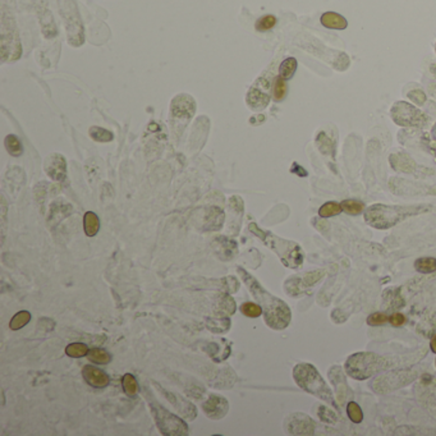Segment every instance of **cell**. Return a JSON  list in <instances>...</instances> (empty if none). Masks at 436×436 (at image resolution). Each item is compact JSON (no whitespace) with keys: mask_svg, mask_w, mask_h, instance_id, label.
I'll return each mask as SVG.
<instances>
[{"mask_svg":"<svg viewBox=\"0 0 436 436\" xmlns=\"http://www.w3.org/2000/svg\"><path fill=\"white\" fill-rule=\"evenodd\" d=\"M152 414L155 417L156 426L163 435L166 436H186L188 435V426L182 418L175 416L166 408L156 402L150 400Z\"/></svg>","mask_w":436,"mask_h":436,"instance_id":"6","label":"cell"},{"mask_svg":"<svg viewBox=\"0 0 436 436\" xmlns=\"http://www.w3.org/2000/svg\"><path fill=\"white\" fill-rule=\"evenodd\" d=\"M276 25V18L274 17L273 14H266L264 17L259 18L256 22V30L260 32L269 31L274 26Z\"/></svg>","mask_w":436,"mask_h":436,"instance_id":"37","label":"cell"},{"mask_svg":"<svg viewBox=\"0 0 436 436\" xmlns=\"http://www.w3.org/2000/svg\"><path fill=\"white\" fill-rule=\"evenodd\" d=\"M430 348L431 351L433 352V353H436V334L433 335L432 338H431V342H430Z\"/></svg>","mask_w":436,"mask_h":436,"instance_id":"41","label":"cell"},{"mask_svg":"<svg viewBox=\"0 0 436 436\" xmlns=\"http://www.w3.org/2000/svg\"><path fill=\"white\" fill-rule=\"evenodd\" d=\"M247 101L253 109H264L269 104V96L265 95L257 88H251V91L248 92Z\"/></svg>","mask_w":436,"mask_h":436,"instance_id":"21","label":"cell"},{"mask_svg":"<svg viewBox=\"0 0 436 436\" xmlns=\"http://www.w3.org/2000/svg\"><path fill=\"white\" fill-rule=\"evenodd\" d=\"M82 377H83L84 381H86L88 385L96 389L106 388L110 381L109 376H107L102 370L97 369V367L91 365L84 366L83 370H82Z\"/></svg>","mask_w":436,"mask_h":436,"instance_id":"14","label":"cell"},{"mask_svg":"<svg viewBox=\"0 0 436 436\" xmlns=\"http://www.w3.org/2000/svg\"><path fill=\"white\" fill-rule=\"evenodd\" d=\"M241 312L250 318H256L264 313L262 307L259 303H253V302H246L241 306Z\"/></svg>","mask_w":436,"mask_h":436,"instance_id":"33","label":"cell"},{"mask_svg":"<svg viewBox=\"0 0 436 436\" xmlns=\"http://www.w3.org/2000/svg\"><path fill=\"white\" fill-rule=\"evenodd\" d=\"M328 375H329L330 381H332L333 386H334L335 397H337L339 402L346 403L347 400L353 398V393H352L348 384H347L346 375H344L341 366H333Z\"/></svg>","mask_w":436,"mask_h":436,"instance_id":"11","label":"cell"},{"mask_svg":"<svg viewBox=\"0 0 436 436\" xmlns=\"http://www.w3.org/2000/svg\"><path fill=\"white\" fill-rule=\"evenodd\" d=\"M391 118L398 126L402 127H422L427 122L423 113L404 101L394 104L391 107Z\"/></svg>","mask_w":436,"mask_h":436,"instance_id":"8","label":"cell"},{"mask_svg":"<svg viewBox=\"0 0 436 436\" xmlns=\"http://www.w3.org/2000/svg\"><path fill=\"white\" fill-rule=\"evenodd\" d=\"M325 271L315 270L311 273L304 274L303 278H290L284 283V289L292 297H297L301 293H303L307 288H311L315 285L318 280L323 276Z\"/></svg>","mask_w":436,"mask_h":436,"instance_id":"10","label":"cell"},{"mask_svg":"<svg viewBox=\"0 0 436 436\" xmlns=\"http://www.w3.org/2000/svg\"><path fill=\"white\" fill-rule=\"evenodd\" d=\"M416 377L417 372L412 371V370H395V371L386 372V374L372 380L370 386L376 393L383 394L409 385L412 381L416 380Z\"/></svg>","mask_w":436,"mask_h":436,"instance_id":"7","label":"cell"},{"mask_svg":"<svg viewBox=\"0 0 436 436\" xmlns=\"http://www.w3.org/2000/svg\"><path fill=\"white\" fill-rule=\"evenodd\" d=\"M317 416L325 423H329V425H334L339 421L337 413H335L333 409L325 407V405H317Z\"/></svg>","mask_w":436,"mask_h":436,"instance_id":"34","label":"cell"},{"mask_svg":"<svg viewBox=\"0 0 436 436\" xmlns=\"http://www.w3.org/2000/svg\"><path fill=\"white\" fill-rule=\"evenodd\" d=\"M321 23L323 27L330 28V30H346L348 22L346 18L339 13L335 12H326L321 16Z\"/></svg>","mask_w":436,"mask_h":436,"instance_id":"17","label":"cell"},{"mask_svg":"<svg viewBox=\"0 0 436 436\" xmlns=\"http://www.w3.org/2000/svg\"><path fill=\"white\" fill-rule=\"evenodd\" d=\"M217 312L222 313L223 316L233 315L236 312V302L232 298L231 295L227 293H223L217 298Z\"/></svg>","mask_w":436,"mask_h":436,"instance_id":"20","label":"cell"},{"mask_svg":"<svg viewBox=\"0 0 436 436\" xmlns=\"http://www.w3.org/2000/svg\"><path fill=\"white\" fill-rule=\"evenodd\" d=\"M83 229L87 237H95L97 234L98 229H100V220H98L97 215L92 212V211H87L84 214Z\"/></svg>","mask_w":436,"mask_h":436,"instance_id":"19","label":"cell"},{"mask_svg":"<svg viewBox=\"0 0 436 436\" xmlns=\"http://www.w3.org/2000/svg\"><path fill=\"white\" fill-rule=\"evenodd\" d=\"M408 97L412 98V100H413V101L416 102V104H418V105L423 104V102H425V100H426L425 93L422 92V91H419V90L411 91V92L408 93Z\"/></svg>","mask_w":436,"mask_h":436,"instance_id":"40","label":"cell"},{"mask_svg":"<svg viewBox=\"0 0 436 436\" xmlns=\"http://www.w3.org/2000/svg\"><path fill=\"white\" fill-rule=\"evenodd\" d=\"M295 70H297V60H295L294 58H287V59L280 64L279 74H280L281 78L289 79L292 78L293 74L295 73Z\"/></svg>","mask_w":436,"mask_h":436,"instance_id":"31","label":"cell"},{"mask_svg":"<svg viewBox=\"0 0 436 436\" xmlns=\"http://www.w3.org/2000/svg\"><path fill=\"white\" fill-rule=\"evenodd\" d=\"M432 133H433V136H436V126L433 127V130H432Z\"/></svg>","mask_w":436,"mask_h":436,"instance_id":"42","label":"cell"},{"mask_svg":"<svg viewBox=\"0 0 436 436\" xmlns=\"http://www.w3.org/2000/svg\"><path fill=\"white\" fill-rule=\"evenodd\" d=\"M390 366L386 358L376 355L374 352H357L351 355L344 363V370L352 379L362 381L375 376Z\"/></svg>","mask_w":436,"mask_h":436,"instance_id":"5","label":"cell"},{"mask_svg":"<svg viewBox=\"0 0 436 436\" xmlns=\"http://www.w3.org/2000/svg\"><path fill=\"white\" fill-rule=\"evenodd\" d=\"M414 269L421 274H432L436 271L435 257H419L414 261Z\"/></svg>","mask_w":436,"mask_h":436,"instance_id":"22","label":"cell"},{"mask_svg":"<svg viewBox=\"0 0 436 436\" xmlns=\"http://www.w3.org/2000/svg\"><path fill=\"white\" fill-rule=\"evenodd\" d=\"M390 164L391 168L402 173H414L417 169V164L407 154H393L390 156Z\"/></svg>","mask_w":436,"mask_h":436,"instance_id":"16","label":"cell"},{"mask_svg":"<svg viewBox=\"0 0 436 436\" xmlns=\"http://www.w3.org/2000/svg\"><path fill=\"white\" fill-rule=\"evenodd\" d=\"M31 312L28 311H20L12 317L11 322H9V328L12 330H20L25 328L30 321H31Z\"/></svg>","mask_w":436,"mask_h":436,"instance_id":"25","label":"cell"},{"mask_svg":"<svg viewBox=\"0 0 436 436\" xmlns=\"http://www.w3.org/2000/svg\"><path fill=\"white\" fill-rule=\"evenodd\" d=\"M207 326L211 332L224 333V332H228L229 326H231V321H229V318L227 317V316H225V317L208 318Z\"/></svg>","mask_w":436,"mask_h":436,"instance_id":"29","label":"cell"},{"mask_svg":"<svg viewBox=\"0 0 436 436\" xmlns=\"http://www.w3.org/2000/svg\"><path fill=\"white\" fill-rule=\"evenodd\" d=\"M389 322L391 323V326L399 328L407 322V318H405V316L403 315V313L395 312V313H393L391 316H389Z\"/></svg>","mask_w":436,"mask_h":436,"instance_id":"39","label":"cell"},{"mask_svg":"<svg viewBox=\"0 0 436 436\" xmlns=\"http://www.w3.org/2000/svg\"><path fill=\"white\" fill-rule=\"evenodd\" d=\"M287 95V83H285V79L281 78L280 76L278 78H275L274 81V87H273V97L275 101H281L283 98Z\"/></svg>","mask_w":436,"mask_h":436,"instance_id":"35","label":"cell"},{"mask_svg":"<svg viewBox=\"0 0 436 436\" xmlns=\"http://www.w3.org/2000/svg\"><path fill=\"white\" fill-rule=\"evenodd\" d=\"M203 412L210 419H222L223 417L227 416L229 411V403L227 398L217 395V394H211L208 399L205 400L202 404Z\"/></svg>","mask_w":436,"mask_h":436,"instance_id":"12","label":"cell"},{"mask_svg":"<svg viewBox=\"0 0 436 436\" xmlns=\"http://www.w3.org/2000/svg\"><path fill=\"white\" fill-rule=\"evenodd\" d=\"M389 321V316L384 312H374L367 317V325L370 326H383Z\"/></svg>","mask_w":436,"mask_h":436,"instance_id":"38","label":"cell"},{"mask_svg":"<svg viewBox=\"0 0 436 436\" xmlns=\"http://www.w3.org/2000/svg\"><path fill=\"white\" fill-rule=\"evenodd\" d=\"M341 205L344 212H347L348 215H353V216L362 214L363 211H365V203H363L362 201L344 200Z\"/></svg>","mask_w":436,"mask_h":436,"instance_id":"26","label":"cell"},{"mask_svg":"<svg viewBox=\"0 0 436 436\" xmlns=\"http://www.w3.org/2000/svg\"><path fill=\"white\" fill-rule=\"evenodd\" d=\"M293 379L302 390L307 391L313 397L326 402L328 404L333 405L338 409V404L335 402L333 391L330 390V388L325 383V380L322 379L315 366L311 365V363L295 365L294 369H293Z\"/></svg>","mask_w":436,"mask_h":436,"instance_id":"3","label":"cell"},{"mask_svg":"<svg viewBox=\"0 0 436 436\" xmlns=\"http://www.w3.org/2000/svg\"><path fill=\"white\" fill-rule=\"evenodd\" d=\"M159 388H160V386H159ZM160 390L163 391V394H165L166 399H168L169 402L174 405V408L178 411V413L182 414V417H184V418H187V419L196 418L197 409L191 402H188V400H186V399H183L180 395H178V394H175V393H170V391L163 390L161 388H160Z\"/></svg>","mask_w":436,"mask_h":436,"instance_id":"13","label":"cell"},{"mask_svg":"<svg viewBox=\"0 0 436 436\" xmlns=\"http://www.w3.org/2000/svg\"><path fill=\"white\" fill-rule=\"evenodd\" d=\"M343 211L341 203L335 202V201H329V202L323 203L320 208H318V216L321 219H326V217L337 216Z\"/></svg>","mask_w":436,"mask_h":436,"instance_id":"23","label":"cell"},{"mask_svg":"<svg viewBox=\"0 0 436 436\" xmlns=\"http://www.w3.org/2000/svg\"><path fill=\"white\" fill-rule=\"evenodd\" d=\"M87 357L88 360L92 361L93 363H97V365H107L112 361V356H110L109 352L102 348L90 349Z\"/></svg>","mask_w":436,"mask_h":436,"instance_id":"24","label":"cell"},{"mask_svg":"<svg viewBox=\"0 0 436 436\" xmlns=\"http://www.w3.org/2000/svg\"><path fill=\"white\" fill-rule=\"evenodd\" d=\"M250 231L253 234H256L267 247L271 248L278 255L279 259H280V261L283 262L285 267L297 269V267H299L303 264V251L295 242L279 238L278 236L270 233V232L261 231L256 224H251Z\"/></svg>","mask_w":436,"mask_h":436,"instance_id":"4","label":"cell"},{"mask_svg":"<svg viewBox=\"0 0 436 436\" xmlns=\"http://www.w3.org/2000/svg\"><path fill=\"white\" fill-rule=\"evenodd\" d=\"M315 422L306 413H292L285 418L284 428L290 435H313Z\"/></svg>","mask_w":436,"mask_h":436,"instance_id":"9","label":"cell"},{"mask_svg":"<svg viewBox=\"0 0 436 436\" xmlns=\"http://www.w3.org/2000/svg\"><path fill=\"white\" fill-rule=\"evenodd\" d=\"M347 414L353 423H361L363 421V412L360 405L353 400L347 403Z\"/></svg>","mask_w":436,"mask_h":436,"instance_id":"32","label":"cell"},{"mask_svg":"<svg viewBox=\"0 0 436 436\" xmlns=\"http://www.w3.org/2000/svg\"><path fill=\"white\" fill-rule=\"evenodd\" d=\"M90 136L97 142H110L113 141L114 136L112 132L106 130H102L100 127H92L90 128Z\"/></svg>","mask_w":436,"mask_h":436,"instance_id":"36","label":"cell"},{"mask_svg":"<svg viewBox=\"0 0 436 436\" xmlns=\"http://www.w3.org/2000/svg\"><path fill=\"white\" fill-rule=\"evenodd\" d=\"M383 299L388 308H402L404 307L405 301L400 295V288L397 289H386L383 293Z\"/></svg>","mask_w":436,"mask_h":436,"instance_id":"18","label":"cell"},{"mask_svg":"<svg viewBox=\"0 0 436 436\" xmlns=\"http://www.w3.org/2000/svg\"><path fill=\"white\" fill-rule=\"evenodd\" d=\"M45 170L51 179L64 180L67 175V164H65L64 158L59 154L49 156L45 163Z\"/></svg>","mask_w":436,"mask_h":436,"instance_id":"15","label":"cell"},{"mask_svg":"<svg viewBox=\"0 0 436 436\" xmlns=\"http://www.w3.org/2000/svg\"><path fill=\"white\" fill-rule=\"evenodd\" d=\"M90 348L84 343H72L65 348V355L72 358H81L88 355Z\"/></svg>","mask_w":436,"mask_h":436,"instance_id":"28","label":"cell"},{"mask_svg":"<svg viewBox=\"0 0 436 436\" xmlns=\"http://www.w3.org/2000/svg\"><path fill=\"white\" fill-rule=\"evenodd\" d=\"M431 210V205H384L375 203L365 210L366 223L375 229L385 231L395 227L405 219L416 215H421Z\"/></svg>","mask_w":436,"mask_h":436,"instance_id":"2","label":"cell"},{"mask_svg":"<svg viewBox=\"0 0 436 436\" xmlns=\"http://www.w3.org/2000/svg\"><path fill=\"white\" fill-rule=\"evenodd\" d=\"M238 273L257 301V303L262 307L264 320L267 326L274 330H284L285 328H288L290 320H292V311H290L289 306L284 301H281L280 298L267 292L245 269L238 267Z\"/></svg>","mask_w":436,"mask_h":436,"instance_id":"1","label":"cell"},{"mask_svg":"<svg viewBox=\"0 0 436 436\" xmlns=\"http://www.w3.org/2000/svg\"><path fill=\"white\" fill-rule=\"evenodd\" d=\"M122 386L128 397H135L138 393V383L132 374H126L122 377Z\"/></svg>","mask_w":436,"mask_h":436,"instance_id":"27","label":"cell"},{"mask_svg":"<svg viewBox=\"0 0 436 436\" xmlns=\"http://www.w3.org/2000/svg\"><path fill=\"white\" fill-rule=\"evenodd\" d=\"M4 144H6L7 151H8L12 156H16V158H17V156H21V155H22L23 152L22 144H21V141L18 140L14 135L7 136Z\"/></svg>","mask_w":436,"mask_h":436,"instance_id":"30","label":"cell"}]
</instances>
